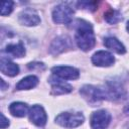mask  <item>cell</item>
Returning a JSON list of instances; mask_svg holds the SVG:
<instances>
[{
	"instance_id": "obj_1",
	"label": "cell",
	"mask_w": 129,
	"mask_h": 129,
	"mask_svg": "<svg viewBox=\"0 0 129 129\" xmlns=\"http://www.w3.org/2000/svg\"><path fill=\"white\" fill-rule=\"evenodd\" d=\"M77 32L75 35V40L77 45L84 51L92 49L96 44V38L93 31L92 25L85 21L78 19L77 21Z\"/></svg>"
},
{
	"instance_id": "obj_17",
	"label": "cell",
	"mask_w": 129,
	"mask_h": 129,
	"mask_svg": "<svg viewBox=\"0 0 129 129\" xmlns=\"http://www.w3.org/2000/svg\"><path fill=\"white\" fill-rule=\"evenodd\" d=\"M104 17H105V20L110 24H116L122 19L121 13L119 11H117V10H114V9H109L105 13Z\"/></svg>"
},
{
	"instance_id": "obj_20",
	"label": "cell",
	"mask_w": 129,
	"mask_h": 129,
	"mask_svg": "<svg viewBox=\"0 0 129 129\" xmlns=\"http://www.w3.org/2000/svg\"><path fill=\"white\" fill-rule=\"evenodd\" d=\"M8 126H9V121L6 119V117L3 114H1V121H0V127H1V129H4V128H6Z\"/></svg>"
},
{
	"instance_id": "obj_8",
	"label": "cell",
	"mask_w": 129,
	"mask_h": 129,
	"mask_svg": "<svg viewBox=\"0 0 129 129\" xmlns=\"http://www.w3.org/2000/svg\"><path fill=\"white\" fill-rule=\"evenodd\" d=\"M29 119L30 121L35 124L36 126H44L47 120V116L46 113L44 111V109L39 106V105H33L30 109H29Z\"/></svg>"
},
{
	"instance_id": "obj_4",
	"label": "cell",
	"mask_w": 129,
	"mask_h": 129,
	"mask_svg": "<svg viewBox=\"0 0 129 129\" xmlns=\"http://www.w3.org/2000/svg\"><path fill=\"white\" fill-rule=\"evenodd\" d=\"M74 15L73 9L67 4L57 5L52 11V20L58 24H67L72 20Z\"/></svg>"
},
{
	"instance_id": "obj_22",
	"label": "cell",
	"mask_w": 129,
	"mask_h": 129,
	"mask_svg": "<svg viewBox=\"0 0 129 129\" xmlns=\"http://www.w3.org/2000/svg\"><path fill=\"white\" fill-rule=\"evenodd\" d=\"M127 30H128V32H129V21H128V23H127Z\"/></svg>"
},
{
	"instance_id": "obj_21",
	"label": "cell",
	"mask_w": 129,
	"mask_h": 129,
	"mask_svg": "<svg viewBox=\"0 0 129 129\" xmlns=\"http://www.w3.org/2000/svg\"><path fill=\"white\" fill-rule=\"evenodd\" d=\"M1 85H2L1 89H2V91H4V90H5V87H6V85H5V83H4V81H3V80H1Z\"/></svg>"
},
{
	"instance_id": "obj_19",
	"label": "cell",
	"mask_w": 129,
	"mask_h": 129,
	"mask_svg": "<svg viewBox=\"0 0 129 129\" xmlns=\"http://www.w3.org/2000/svg\"><path fill=\"white\" fill-rule=\"evenodd\" d=\"M78 5L80 8L82 9H86V10H90V11H94L96 9V6L98 5V2H89V1H81L78 2Z\"/></svg>"
},
{
	"instance_id": "obj_13",
	"label": "cell",
	"mask_w": 129,
	"mask_h": 129,
	"mask_svg": "<svg viewBox=\"0 0 129 129\" xmlns=\"http://www.w3.org/2000/svg\"><path fill=\"white\" fill-rule=\"evenodd\" d=\"M104 45H105L107 48H109V49L115 51V52L118 53V54H123V53L126 52V48H125V46L123 45V43L120 42L116 37H113V36L106 37V38L104 39Z\"/></svg>"
},
{
	"instance_id": "obj_11",
	"label": "cell",
	"mask_w": 129,
	"mask_h": 129,
	"mask_svg": "<svg viewBox=\"0 0 129 129\" xmlns=\"http://www.w3.org/2000/svg\"><path fill=\"white\" fill-rule=\"evenodd\" d=\"M70 47H71L70 38L66 36H59L52 41L49 47V50L52 54H58L60 52H63L64 50H67V48H70Z\"/></svg>"
},
{
	"instance_id": "obj_18",
	"label": "cell",
	"mask_w": 129,
	"mask_h": 129,
	"mask_svg": "<svg viewBox=\"0 0 129 129\" xmlns=\"http://www.w3.org/2000/svg\"><path fill=\"white\" fill-rule=\"evenodd\" d=\"M13 9V2L12 1H2L1 2V15L5 16L11 13Z\"/></svg>"
},
{
	"instance_id": "obj_7",
	"label": "cell",
	"mask_w": 129,
	"mask_h": 129,
	"mask_svg": "<svg viewBox=\"0 0 129 129\" xmlns=\"http://www.w3.org/2000/svg\"><path fill=\"white\" fill-rule=\"evenodd\" d=\"M18 20L22 25L25 26H35L40 22V18L37 12L31 8H26L18 16Z\"/></svg>"
},
{
	"instance_id": "obj_3",
	"label": "cell",
	"mask_w": 129,
	"mask_h": 129,
	"mask_svg": "<svg viewBox=\"0 0 129 129\" xmlns=\"http://www.w3.org/2000/svg\"><path fill=\"white\" fill-rule=\"evenodd\" d=\"M80 94L88 101L91 103L99 102L101 100L107 99L108 94L106 90H103L101 88L91 86V85H86L80 90Z\"/></svg>"
},
{
	"instance_id": "obj_15",
	"label": "cell",
	"mask_w": 129,
	"mask_h": 129,
	"mask_svg": "<svg viewBox=\"0 0 129 129\" xmlns=\"http://www.w3.org/2000/svg\"><path fill=\"white\" fill-rule=\"evenodd\" d=\"M38 83V79L35 76H27L20 80L16 85L17 90H30L34 88Z\"/></svg>"
},
{
	"instance_id": "obj_10",
	"label": "cell",
	"mask_w": 129,
	"mask_h": 129,
	"mask_svg": "<svg viewBox=\"0 0 129 129\" xmlns=\"http://www.w3.org/2000/svg\"><path fill=\"white\" fill-rule=\"evenodd\" d=\"M50 84H51V94L52 95H63L70 93L73 88L71 85L68 83L61 81L60 79H55V78H50L49 79Z\"/></svg>"
},
{
	"instance_id": "obj_5",
	"label": "cell",
	"mask_w": 129,
	"mask_h": 129,
	"mask_svg": "<svg viewBox=\"0 0 129 129\" xmlns=\"http://www.w3.org/2000/svg\"><path fill=\"white\" fill-rule=\"evenodd\" d=\"M111 121V115L105 110H98L91 116L92 129H106Z\"/></svg>"
},
{
	"instance_id": "obj_14",
	"label": "cell",
	"mask_w": 129,
	"mask_h": 129,
	"mask_svg": "<svg viewBox=\"0 0 129 129\" xmlns=\"http://www.w3.org/2000/svg\"><path fill=\"white\" fill-rule=\"evenodd\" d=\"M28 106L22 102H13L9 105V112L15 117H24L28 112Z\"/></svg>"
},
{
	"instance_id": "obj_16",
	"label": "cell",
	"mask_w": 129,
	"mask_h": 129,
	"mask_svg": "<svg viewBox=\"0 0 129 129\" xmlns=\"http://www.w3.org/2000/svg\"><path fill=\"white\" fill-rule=\"evenodd\" d=\"M5 51L7 53L12 54L14 57H22L25 54V48L22 42H18L15 44H8L5 48Z\"/></svg>"
},
{
	"instance_id": "obj_2",
	"label": "cell",
	"mask_w": 129,
	"mask_h": 129,
	"mask_svg": "<svg viewBox=\"0 0 129 129\" xmlns=\"http://www.w3.org/2000/svg\"><path fill=\"white\" fill-rule=\"evenodd\" d=\"M85 118L84 115L80 112H75V113H70V112H64L56 116L55 122L64 127V128H76L83 124Z\"/></svg>"
},
{
	"instance_id": "obj_12",
	"label": "cell",
	"mask_w": 129,
	"mask_h": 129,
	"mask_svg": "<svg viewBox=\"0 0 129 129\" xmlns=\"http://www.w3.org/2000/svg\"><path fill=\"white\" fill-rule=\"evenodd\" d=\"M0 70L4 75L9 76V77H14V76L18 75V73H19V67L16 63H14L4 57L1 58Z\"/></svg>"
},
{
	"instance_id": "obj_9",
	"label": "cell",
	"mask_w": 129,
	"mask_h": 129,
	"mask_svg": "<svg viewBox=\"0 0 129 129\" xmlns=\"http://www.w3.org/2000/svg\"><path fill=\"white\" fill-rule=\"evenodd\" d=\"M114 61L115 58L113 54L105 50H99L92 56V62L98 67H110L114 63Z\"/></svg>"
},
{
	"instance_id": "obj_6",
	"label": "cell",
	"mask_w": 129,
	"mask_h": 129,
	"mask_svg": "<svg viewBox=\"0 0 129 129\" xmlns=\"http://www.w3.org/2000/svg\"><path fill=\"white\" fill-rule=\"evenodd\" d=\"M54 76L62 80H76L79 78L80 73L76 68L69 66H56L51 69Z\"/></svg>"
}]
</instances>
